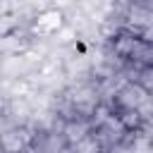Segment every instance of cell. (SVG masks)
<instances>
[{
    "mask_svg": "<svg viewBox=\"0 0 153 153\" xmlns=\"http://www.w3.org/2000/svg\"><path fill=\"white\" fill-rule=\"evenodd\" d=\"M136 43H139V36H134V33H129V31H122V33L115 38V55H117V57H131Z\"/></svg>",
    "mask_w": 153,
    "mask_h": 153,
    "instance_id": "cell-2",
    "label": "cell"
},
{
    "mask_svg": "<svg viewBox=\"0 0 153 153\" xmlns=\"http://www.w3.org/2000/svg\"><path fill=\"white\" fill-rule=\"evenodd\" d=\"M91 134V127H88V122H84V120H67V124H65V129H62V136H65V141H67V146L69 143H79L84 136H88Z\"/></svg>",
    "mask_w": 153,
    "mask_h": 153,
    "instance_id": "cell-1",
    "label": "cell"
},
{
    "mask_svg": "<svg viewBox=\"0 0 153 153\" xmlns=\"http://www.w3.org/2000/svg\"><path fill=\"white\" fill-rule=\"evenodd\" d=\"M76 153H100V143H98V139H96L93 134L84 136V139L76 143Z\"/></svg>",
    "mask_w": 153,
    "mask_h": 153,
    "instance_id": "cell-6",
    "label": "cell"
},
{
    "mask_svg": "<svg viewBox=\"0 0 153 153\" xmlns=\"http://www.w3.org/2000/svg\"><path fill=\"white\" fill-rule=\"evenodd\" d=\"M62 148H67V141H65L62 131H60V134L53 131V134L45 136V141H43V151H45V153H60Z\"/></svg>",
    "mask_w": 153,
    "mask_h": 153,
    "instance_id": "cell-4",
    "label": "cell"
},
{
    "mask_svg": "<svg viewBox=\"0 0 153 153\" xmlns=\"http://www.w3.org/2000/svg\"><path fill=\"white\" fill-rule=\"evenodd\" d=\"M60 153H72V151H69V146H67V148H62V151H60Z\"/></svg>",
    "mask_w": 153,
    "mask_h": 153,
    "instance_id": "cell-8",
    "label": "cell"
},
{
    "mask_svg": "<svg viewBox=\"0 0 153 153\" xmlns=\"http://www.w3.org/2000/svg\"><path fill=\"white\" fill-rule=\"evenodd\" d=\"M117 120H120V124L124 127V131H136V129L141 127V115H139V110H120Z\"/></svg>",
    "mask_w": 153,
    "mask_h": 153,
    "instance_id": "cell-3",
    "label": "cell"
},
{
    "mask_svg": "<svg viewBox=\"0 0 153 153\" xmlns=\"http://www.w3.org/2000/svg\"><path fill=\"white\" fill-rule=\"evenodd\" d=\"M0 153H7V151H5V148H2V146H0Z\"/></svg>",
    "mask_w": 153,
    "mask_h": 153,
    "instance_id": "cell-9",
    "label": "cell"
},
{
    "mask_svg": "<svg viewBox=\"0 0 153 153\" xmlns=\"http://www.w3.org/2000/svg\"><path fill=\"white\" fill-rule=\"evenodd\" d=\"M60 19H62V14L60 12H43V14H38V24H36V29H50V31H57L60 29Z\"/></svg>",
    "mask_w": 153,
    "mask_h": 153,
    "instance_id": "cell-5",
    "label": "cell"
},
{
    "mask_svg": "<svg viewBox=\"0 0 153 153\" xmlns=\"http://www.w3.org/2000/svg\"><path fill=\"white\" fill-rule=\"evenodd\" d=\"M146 72H148V76L153 79V67H146Z\"/></svg>",
    "mask_w": 153,
    "mask_h": 153,
    "instance_id": "cell-7",
    "label": "cell"
}]
</instances>
